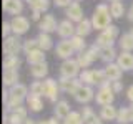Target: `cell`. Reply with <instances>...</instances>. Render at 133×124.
<instances>
[{
    "mask_svg": "<svg viewBox=\"0 0 133 124\" xmlns=\"http://www.w3.org/2000/svg\"><path fill=\"white\" fill-rule=\"evenodd\" d=\"M80 73H82V68L77 63L75 58L62 61V65H60V76L62 78H78Z\"/></svg>",
    "mask_w": 133,
    "mask_h": 124,
    "instance_id": "cell-8",
    "label": "cell"
},
{
    "mask_svg": "<svg viewBox=\"0 0 133 124\" xmlns=\"http://www.w3.org/2000/svg\"><path fill=\"white\" fill-rule=\"evenodd\" d=\"M37 124H50V119H42V121H37Z\"/></svg>",
    "mask_w": 133,
    "mask_h": 124,
    "instance_id": "cell-48",
    "label": "cell"
},
{
    "mask_svg": "<svg viewBox=\"0 0 133 124\" xmlns=\"http://www.w3.org/2000/svg\"><path fill=\"white\" fill-rule=\"evenodd\" d=\"M25 2H27V3H30V2H32V0H25Z\"/></svg>",
    "mask_w": 133,
    "mask_h": 124,
    "instance_id": "cell-53",
    "label": "cell"
},
{
    "mask_svg": "<svg viewBox=\"0 0 133 124\" xmlns=\"http://www.w3.org/2000/svg\"><path fill=\"white\" fill-rule=\"evenodd\" d=\"M91 30H93V25H91V20L90 18H83L82 22H78L77 23V35L78 36H88Z\"/></svg>",
    "mask_w": 133,
    "mask_h": 124,
    "instance_id": "cell-30",
    "label": "cell"
},
{
    "mask_svg": "<svg viewBox=\"0 0 133 124\" xmlns=\"http://www.w3.org/2000/svg\"><path fill=\"white\" fill-rule=\"evenodd\" d=\"M118 47H120V50H122V51H128V53L133 51V35H131L130 32L120 35V38H118Z\"/></svg>",
    "mask_w": 133,
    "mask_h": 124,
    "instance_id": "cell-24",
    "label": "cell"
},
{
    "mask_svg": "<svg viewBox=\"0 0 133 124\" xmlns=\"http://www.w3.org/2000/svg\"><path fill=\"white\" fill-rule=\"evenodd\" d=\"M8 93H10L12 98L15 99H20V101H27L28 94H30V89H28L27 84H22V83H18V84L12 86L10 89H8Z\"/></svg>",
    "mask_w": 133,
    "mask_h": 124,
    "instance_id": "cell-19",
    "label": "cell"
},
{
    "mask_svg": "<svg viewBox=\"0 0 133 124\" xmlns=\"http://www.w3.org/2000/svg\"><path fill=\"white\" fill-rule=\"evenodd\" d=\"M33 50H38V40H37V38H27V40H23V53H25V55L32 53Z\"/></svg>",
    "mask_w": 133,
    "mask_h": 124,
    "instance_id": "cell-38",
    "label": "cell"
},
{
    "mask_svg": "<svg viewBox=\"0 0 133 124\" xmlns=\"http://www.w3.org/2000/svg\"><path fill=\"white\" fill-rule=\"evenodd\" d=\"M28 7L32 8V12H42V13H45L50 8V0H32L28 3Z\"/></svg>",
    "mask_w": 133,
    "mask_h": 124,
    "instance_id": "cell-31",
    "label": "cell"
},
{
    "mask_svg": "<svg viewBox=\"0 0 133 124\" xmlns=\"http://www.w3.org/2000/svg\"><path fill=\"white\" fill-rule=\"evenodd\" d=\"M80 113H82V118H83V121H85V124H88V122L91 121V119H93L95 116H97V113L93 111V107H90L88 104H87L85 107H83V109L80 111Z\"/></svg>",
    "mask_w": 133,
    "mask_h": 124,
    "instance_id": "cell-39",
    "label": "cell"
},
{
    "mask_svg": "<svg viewBox=\"0 0 133 124\" xmlns=\"http://www.w3.org/2000/svg\"><path fill=\"white\" fill-rule=\"evenodd\" d=\"M28 89H30V94L42 98V96H43V81H40V80L32 81V84H30V88H28Z\"/></svg>",
    "mask_w": 133,
    "mask_h": 124,
    "instance_id": "cell-36",
    "label": "cell"
},
{
    "mask_svg": "<svg viewBox=\"0 0 133 124\" xmlns=\"http://www.w3.org/2000/svg\"><path fill=\"white\" fill-rule=\"evenodd\" d=\"M25 124H37V121H33V119H30V118H28L27 121H25Z\"/></svg>",
    "mask_w": 133,
    "mask_h": 124,
    "instance_id": "cell-49",
    "label": "cell"
},
{
    "mask_svg": "<svg viewBox=\"0 0 133 124\" xmlns=\"http://www.w3.org/2000/svg\"><path fill=\"white\" fill-rule=\"evenodd\" d=\"M111 89H113L115 94H120V93H122V91H123V83H122V80L111 83Z\"/></svg>",
    "mask_w": 133,
    "mask_h": 124,
    "instance_id": "cell-42",
    "label": "cell"
},
{
    "mask_svg": "<svg viewBox=\"0 0 133 124\" xmlns=\"http://www.w3.org/2000/svg\"><path fill=\"white\" fill-rule=\"evenodd\" d=\"M27 63L30 66H35V65H40V63H45V51L43 50H33L32 53H28L27 55Z\"/></svg>",
    "mask_w": 133,
    "mask_h": 124,
    "instance_id": "cell-25",
    "label": "cell"
},
{
    "mask_svg": "<svg viewBox=\"0 0 133 124\" xmlns=\"http://www.w3.org/2000/svg\"><path fill=\"white\" fill-rule=\"evenodd\" d=\"M65 15H66V18L72 20L73 23H78L85 18V17H83V8L78 2H73L68 8H65Z\"/></svg>",
    "mask_w": 133,
    "mask_h": 124,
    "instance_id": "cell-17",
    "label": "cell"
},
{
    "mask_svg": "<svg viewBox=\"0 0 133 124\" xmlns=\"http://www.w3.org/2000/svg\"><path fill=\"white\" fill-rule=\"evenodd\" d=\"M57 33L62 40H70L72 36L77 35V23H73L72 20H68V18L62 20V22H58Z\"/></svg>",
    "mask_w": 133,
    "mask_h": 124,
    "instance_id": "cell-11",
    "label": "cell"
},
{
    "mask_svg": "<svg viewBox=\"0 0 133 124\" xmlns=\"http://www.w3.org/2000/svg\"><path fill=\"white\" fill-rule=\"evenodd\" d=\"M58 86H60V91L62 93H66V94H72L77 91L78 88L82 86V81L78 78H58Z\"/></svg>",
    "mask_w": 133,
    "mask_h": 124,
    "instance_id": "cell-12",
    "label": "cell"
},
{
    "mask_svg": "<svg viewBox=\"0 0 133 124\" xmlns=\"http://www.w3.org/2000/svg\"><path fill=\"white\" fill-rule=\"evenodd\" d=\"M2 50L5 56H18V53L23 51V40H20V36L17 35H10L3 38Z\"/></svg>",
    "mask_w": 133,
    "mask_h": 124,
    "instance_id": "cell-5",
    "label": "cell"
},
{
    "mask_svg": "<svg viewBox=\"0 0 133 124\" xmlns=\"http://www.w3.org/2000/svg\"><path fill=\"white\" fill-rule=\"evenodd\" d=\"M118 38H120V28L111 23L107 30L98 33L97 40H95V45L100 48H110L115 45V41H118Z\"/></svg>",
    "mask_w": 133,
    "mask_h": 124,
    "instance_id": "cell-2",
    "label": "cell"
},
{
    "mask_svg": "<svg viewBox=\"0 0 133 124\" xmlns=\"http://www.w3.org/2000/svg\"><path fill=\"white\" fill-rule=\"evenodd\" d=\"M37 40H38V48L43 50V51H48V50L53 48V38L50 33H43L40 32L38 36H37Z\"/></svg>",
    "mask_w": 133,
    "mask_h": 124,
    "instance_id": "cell-28",
    "label": "cell"
},
{
    "mask_svg": "<svg viewBox=\"0 0 133 124\" xmlns=\"http://www.w3.org/2000/svg\"><path fill=\"white\" fill-rule=\"evenodd\" d=\"M30 74L33 76V80H47V74H48V65L47 61L35 66H30Z\"/></svg>",
    "mask_w": 133,
    "mask_h": 124,
    "instance_id": "cell-21",
    "label": "cell"
},
{
    "mask_svg": "<svg viewBox=\"0 0 133 124\" xmlns=\"http://www.w3.org/2000/svg\"><path fill=\"white\" fill-rule=\"evenodd\" d=\"M75 60H77V63L80 65V68L82 69H88V66L93 65V60L88 56V53H87V50L83 53H78L77 56H75Z\"/></svg>",
    "mask_w": 133,
    "mask_h": 124,
    "instance_id": "cell-34",
    "label": "cell"
},
{
    "mask_svg": "<svg viewBox=\"0 0 133 124\" xmlns=\"http://www.w3.org/2000/svg\"><path fill=\"white\" fill-rule=\"evenodd\" d=\"M70 113H72V109H70L68 101H65V99H60V101L55 104V107H53V116H55V118H58L60 121L66 119V118L70 116Z\"/></svg>",
    "mask_w": 133,
    "mask_h": 124,
    "instance_id": "cell-18",
    "label": "cell"
},
{
    "mask_svg": "<svg viewBox=\"0 0 133 124\" xmlns=\"http://www.w3.org/2000/svg\"><path fill=\"white\" fill-rule=\"evenodd\" d=\"M18 80H20L18 71H3L2 81H3V86H5L7 89H10L12 86L18 84Z\"/></svg>",
    "mask_w": 133,
    "mask_h": 124,
    "instance_id": "cell-27",
    "label": "cell"
},
{
    "mask_svg": "<svg viewBox=\"0 0 133 124\" xmlns=\"http://www.w3.org/2000/svg\"><path fill=\"white\" fill-rule=\"evenodd\" d=\"M127 17H128V20H130V22H133V3H131V7L128 8V12H127Z\"/></svg>",
    "mask_w": 133,
    "mask_h": 124,
    "instance_id": "cell-46",
    "label": "cell"
},
{
    "mask_svg": "<svg viewBox=\"0 0 133 124\" xmlns=\"http://www.w3.org/2000/svg\"><path fill=\"white\" fill-rule=\"evenodd\" d=\"M75 55V50L72 47V41L70 40H60L57 43V48H55V56L62 58V60H70Z\"/></svg>",
    "mask_w": 133,
    "mask_h": 124,
    "instance_id": "cell-13",
    "label": "cell"
},
{
    "mask_svg": "<svg viewBox=\"0 0 133 124\" xmlns=\"http://www.w3.org/2000/svg\"><path fill=\"white\" fill-rule=\"evenodd\" d=\"M98 116L103 119V121H116V116H118V109L111 104V106H103L100 107Z\"/></svg>",
    "mask_w": 133,
    "mask_h": 124,
    "instance_id": "cell-23",
    "label": "cell"
},
{
    "mask_svg": "<svg viewBox=\"0 0 133 124\" xmlns=\"http://www.w3.org/2000/svg\"><path fill=\"white\" fill-rule=\"evenodd\" d=\"M78 80L82 81V84H88L91 88H100L103 83H107V76L103 69H82Z\"/></svg>",
    "mask_w": 133,
    "mask_h": 124,
    "instance_id": "cell-3",
    "label": "cell"
},
{
    "mask_svg": "<svg viewBox=\"0 0 133 124\" xmlns=\"http://www.w3.org/2000/svg\"><path fill=\"white\" fill-rule=\"evenodd\" d=\"M73 2H78V3H80V2H82V0H73Z\"/></svg>",
    "mask_w": 133,
    "mask_h": 124,
    "instance_id": "cell-52",
    "label": "cell"
},
{
    "mask_svg": "<svg viewBox=\"0 0 133 124\" xmlns=\"http://www.w3.org/2000/svg\"><path fill=\"white\" fill-rule=\"evenodd\" d=\"M130 33H131V35H133V27H131V28H130Z\"/></svg>",
    "mask_w": 133,
    "mask_h": 124,
    "instance_id": "cell-51",
    "label": "cell"
},
{
    "mask_svg": "<svg viewBox=\"0 0 133 124\" xmlns=\"http://www.w3.org/2000/svg\"><path fill=\"white\" fill-rule=\"evenodd\" d=\"M111 13H110V5L107 3H98L93 10V15H91V25H93V30L103 32L107 30L111 25Z\"/></svg>",
    "mask_w": 133,
    "mask_h": 124,
    "instance_id": "cell-1",
    "label": "cell"
},
{
    "mask_svg": "<svg viewBox=\"0 0 133 124\" xmlns=\"http://www.w3.org/2000/svg\"><path fill=\"white\" fill-rule=\"evenodd\" d=\"M95 101L100 107L103 106H111L115 101V93L111 89V81L103 83L100 88H97V94H95Z\"/></svg>",
    "mask_w": 133,
    "mask_h": 124,
    "instance_id": "cell-4",
    "label": "cell"
},
{
    "mask_svg": "<svg viewBox=\"0 0 133 124\" xmlns=\"http://www.w3.org/2000/svg\"><path fill=\"white\" fill-rule=\"evenodd\" d=\"M10 25H12L14 35H17V36H22V35H25V33L30 30V20H28L27 17H23V15L12 17Z\"/></svg>",
    "mask_w": 133,
    "mask_h": 124,
    "instance_id": "cell-10",
    "label": "cell"
},
{
    "mask_svg": "<svg viewBox=\"0 0 133 124\" xmlns=\"http://www.w3.org/2000/svg\"><path fill=\"white\" fill-rule=\"evenodd\" d=\"M116 63L123 71H131L133 69V53L128 51H120L118 58H116Z\"/></svg>",
    "mask_w": 133,
    "mask_h": 124,
    "instance_id": "cell-20",
    "label": "cell"
},
{
    "mask_svg": "<svg viewBox=\"0 0 133 124\" xmlns=\"http://www.w3.org/2000/svg\"><path fill=\"white\" fill-rule=\"evenodd\" d=\"M73 3V0H53V5L60 8H68Z\"/></svg>",
    "mask_w": 133,
    "mask_h": 124,
    "instance_id": "cell-41",
    "label": "cell"
},
{
    "mask_svg": "<svg viewBox=\"0 0 133 124\" xmlns=\"http://www.w3.org/2000/svg\"><path fill=\"white\" fill-rule=\"evenodd\" d=\"M116 58H118V53H116L115 47H110V48H100V60H102L105 65H108V63H115Z\"/></svg>",
    "mask_w": 133,
    "mask_h": 124,
    "instance_id": "cell-22",
    "label": "cell"
},
{
    "mask_svg": "<svg viewBox=\"0 0 133 124\" xmlns=\"http://www.w3.org/2000/svg\"><path fill=\"white\" fill-rule=\"evenodd\" d=\"M128 109H130V118H131V122H133V103L128 106Z\"/></svg>",
    "mask_w": 133,
    "mask_h": 124,
    "instance_id": "cell-47",
    "label": "cell"
},
{
    "mask_svg": "<svg viewBox=\"0 0 133 124\" xmlns=\"http://www.w3.org/2000/svg\"><path fill=\"white\" fill-rule=\"evenodd\" d=\"M42 17H43V13H42V12H32V20H33V22L38 23L40 20H42Z\"/></svg>",
    "mask_w": 133,
    "mask_h": 124,
    "instance_id": "cell-44",
    "label": "cell"
},
{
    "mask_svg": "<svg viewBox=\"0 0 133 124\" xmlns=\"http://www.w3.org/2000/svg\"><path fill=\"white\" fill-rule=\"evenodd\" d=\"M38 30L43 33H53L58 30V22L52 13H45L38 22Z\"/></svg>",
    "mask_w": 133,
    "mask_h": 124,
    "instance_id": "cell-14",
    "label": "cell"
},
{
    "mask_svg": "<svg viewBox=\"0 0 133 124\" xmlns=\"http://www.w3.org/2000/svg\"><path fill=\"white\" fill-rule=\"evenodd\" d=\"M70 41H72V47H73V50H75V53H83L87 48V41H85V38L83 36H78V35H75V36H72L70 38Z\"/></svg>",
    "mask_w": 133,
    "mask_h": 124,
    "instance_id": "cell-32",
    "label": "cell"
},
{
    "mask_svg": "<svg viewBox=\"0 0 133 124\" xmlns=\"http://www.w3.org/2000/svg\"><path fill=\"white\" fill-rule=\"evenodd\" d=\"M25 103H27L28 111H32V113H40V111L43 109V101H42V98H38V96L28 94V98H27Z\"/></svg>",
    "mask_w": 133,
    "mask_h": 124,
    "instance_id": "cell-29",
    "label": "cell"
},
{
    "mask_svg": "<svg viewBox=\"0 0 133 124\" xmlns=\"http://www.w3.org/2000/svg\"><path fill=\"white\" fill-rule=\"evenodd\" d=\"M28 119V107L27 106H18L12 109L10 113L3 114V124H25Z\"/></svg>",
    "mask_w": 133,
    "mask_h": 124,
    "instance_id": "cell-6",
    "label": "cell"
},
{
    "mask_svg": "<svg viewBox=\"0 0 133 124\" xmlns=\"http://www.w3.org/2000/svg\"><path fill=\"white\" fill-rule=\"evenodd\" d=\"M88 124H105V121H103V119H102V118H100V116L97 114V116H95V118L91 119V121H90Z\"/></svg>",
    "mask_w": 133,
    "mask_h": 124,
    "instance_id": "cell-45",
    "label": "cell"
},
{
    "mask_svg": "<svg viewBox=\"0 0 133 124\" xmlns=\"http://www.w3.org/2000/svg\"><path fill=\"white\" fill-rule=\"evenodd\" d=\"M95 89L91 88V86H88V84H82L80 88H78L77 91L73 93V99L77 103H80V104H88L90 101H93L95 99Z\"/></svg>",
    "mask_w": 133,
    "mask_h": 124,
    "instance_id": "cell-9",
    "label": "cell"
},
{
    "mask_svg": "<svg viewBox=\"0 0 133 124\" xmlns=\"http://www.w3.org/2000/svg\"><path fill=\"white\" fill-rule=\"evenodd\" d=\"M108 2H110V3H111V2H122V0H108Z\"/></svg>",
    "mask_w": 133,
    "mask_h": 124,
    "instance_id": "cell-50",
    "label": "cell"
},
{
    "mask_svg": "<svg viewBox=\"0 0 133 124\" xmlns=\"http://www.w3.org/2000/svg\"><path fill=\"white\" fill-rule=\"evenodd\" d=\"M23 2L25 0H2V8L5 13L18 17L23 12Z\"/></svg>",
    "mask_w": 133,
    "mask_h": 124,
    "instance_id": "cell-15",
    "label": "cell"
},
{
    "mask_svg": "<svg viewBox=\"0 0 133 124\" xmlns=\"http://www.w3.org/2000/svg\"><path fill=\"white\" fill-rule=\"evenodd\" d=\"M127 99L130 101V104L133 103V84H130V86L127 88Z\"/></svg>",
    "mask_w": 133,
    "mask_h": 124,
    "instance_id": "cell-43",
    "label": "cell"
},
{
    "mask_svg": "<svg viewBox=\"0 0 133 124\" xmlns=\"http://www.w3.org/2000/svg\"><path fill=\"white\" fill-rule=\"evenodd\" d=\"M116 122H118V124H130V122H131L130 109H128V106H122V107H118V116H116Z\"/></svg>",
    "mask_w": 133,
    "mask_h": 124,
    "instance_id": "cell-35",
    "label": "cell"
},
{
    "mask_svg": "<svg viewBox=\"0 0 133 124\" xmlns=\"http://www.w3.org/2000/svg\"><path fill=\"white\" fill-rule=\"evenodd\" d=\"M125 5L123 2H111L110 3V13L113 18H122V17L125 15Z\"/></svg>",
    "mask_w": 133,
    "mask_h": 124,
    "instance_id": "cell-33",
    "label": "cell"
},
{
    "mask_svg": "<svg viewBox=\"0 0 133 124\" xmlns=\"http://www.w3.org/2000/svg\"><path fill=\"white\" fill-rule=\"evenodd\" d=\"M62 124H85V121H83V118H82V113L72 111L70 116L66 119H63V122H62Z\"/></svg>",
    "mask_w": 133,
    "mask_h": 124,
    "instance_id": "cell-37",
    "label": "cell"
},
{
    "mask_svg": "<svg viewBox=\"0 0 133 124\" xmlns=\"http://www.w3.org/2000/svg\"><path fill=\"white\" fill-rule=\"evenodd\" d=\"M103 71H105V76H107V80L108 81H120L122 80V76H123V69L118 66V63H108L105 65V68H103Z\"/></svg>",
    "mask_w": 133,
    "mask_h": 124,
    "instance_id": "cell-16",
    "label": "cell"
},
{
    "mask_svg": "<svg viewBox=\"0 0 133 124\" xmlns=\"http://www.w3.org/2000/svg\"><path fill=\"white\" fill-rule=\"evenodd\" d=\"M43 96L48 99L50 103H57L60 101L58 96H60V86H58V81L53 80V78H47L43 80Z\"/></svg>",
    "mask_w": 133,
    "mask_h": 124,
    "instance_id": "cell-7",
    "label": "cell"
},
{
    "mask_svg": "<svg viewBox=\"0 0 133 124\" xmlns=\"http://www.w3.org/2000/svg\"><path fill=\"white\" fill-rule=\"evenodd\" d=\"M22 60L18 56H3V71H18Z\"/></svg>",
    "mask_w": 133,
    "mask_h": 124,
    "instance_id": "cell-26",
    "label": "cell"
},
{
    "mask_svg": "<svg viewBox=\"0 0 133 124\" xmlns=\"http://www.w3.org/2000/svg\"><path fill=\"white\" fill-rule=\"evenodd\" d=\"M2 35H3V38H7V36L14 35V32H12V25H10V22H3V25H2Z\"/></svg>",
    "mask_w": 133,
    "mask_h": 124,
    "instance_id": "cell-40",
    "label": "cell"
}]
</instances>
